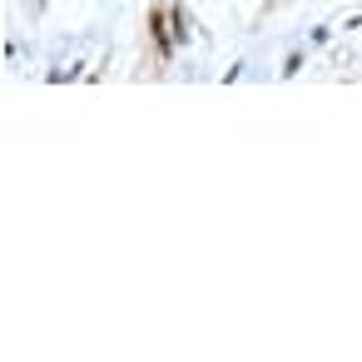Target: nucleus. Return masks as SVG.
I'll return each mask as SVG.
<instances>
[]
</instances>
